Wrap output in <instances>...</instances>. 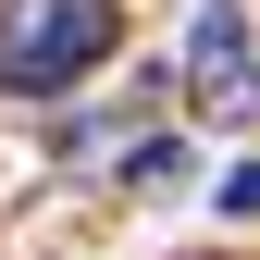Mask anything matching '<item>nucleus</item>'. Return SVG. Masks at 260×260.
<instances>
[{
	"label": "nucleus",
	"instance_id": "nucleus-3",
	"mask_svg": "<svg viewBox=\"0 0 260 260\" xmlns=\"http://www.w3.org/2000/svg\"><path fill=\"white\" fill-rule=\"evenodd\" d=\"M223 211H236V223H260V161H236V174H223Z\"/></svg>",
	"mask_w": 260,
	"mask_h": 260
},
{
	"label": "nucleus",
	"instance_id": "nucleus-2",
	"mask_svg": "<svg viewBox=\"0 0 260 260\" xmlns=\"http://www.w3.org/2000/svg\"><path fill=\"white\" fill-rule=\"evenodd\" d=\"M186 100L211 124H260V38H248V0H199L186 13Z\"/></svg>",
	"mask_w": 260,
	"mask_h": 260
},
{
	"label": "nucleus",
	"instance_id": "nucleus-1",
	"mask_svg": "<svg viewBox=\"0 0 260 260\" xmlns=\"http://www.w3.org/2000/svg\"><path fill=\"white\" fill-rule=\"evenodd\" d=\"M112 38H124L112 0H13V25H0V87H13V100H75L112 62Z\"/></svg>",
	"mask_w": 260,
	"mask_h": 260
}]
</instances>
